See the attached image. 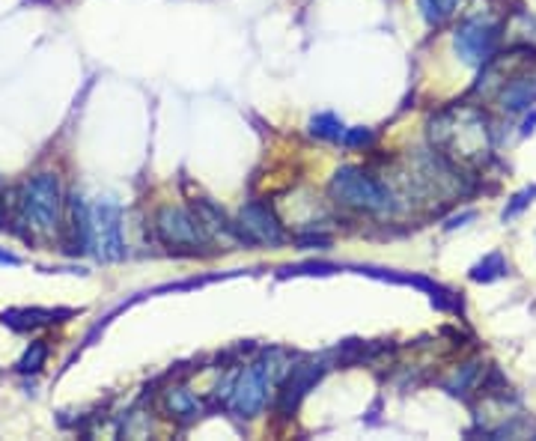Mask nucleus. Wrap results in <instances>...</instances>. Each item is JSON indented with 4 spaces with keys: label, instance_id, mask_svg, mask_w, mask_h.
Here are the masks:
<instances>
[{
    "label": "nucleus",
    "instance_id": "12",
    "mask_svg": "<svg viewBox=\"0 0 536 441\" xmlns=\"http://www.w3.org/2000/svg\"><path fill=\"white\" fill-rule=\"evenodd\" d=\"M66 316H75V311H39V307H18V311H4L0 313V323L25 331V328H36V325H51V323H63Z\"/></svg>",
    "mask_w": 536,
    "mask_h": 441
},
{
    "label": "nucleus",
    "instance_id": "2",
    "mask_svg": "<svg viewBox=\"0 0 536 441\" xmlns=\"http://www.w3.org/2000/svg\"><path fill=\"white\" fill-rule=\"evenodd\" d=\"M283 352H266L254 364H248L233 376V388L227 396V409L238 417H257L268 403V394L280 388L283 379Z\"/></svg>",
    "mask_w": 536,
    "mask_h": 441
},
{
    "label": "nucleus",
    "instance_id": "15",
    "mask_svg": "<svg viewBox=\"0 0 536 441\" xmlns=\"http://www.w3.org/2000/svg\"><path fill=\"white\" fill-rule=\"evenodd\" d=\"M507 272H510V266H507L504 253L491 251V253H486V257L477 262V266H471V272H468V278H471L474 283H491V281L504 278Z\"/></svg>",
    "mask_w": 536,
    "mask_h": 441
},
{
    "label": "nucleus",
    "instance_id": "11",
    "mask_svg": "<svg viewBox=\"0 0 536 441\" xmlns=\"http://www.w3.org/2000/svg\"><path fill=\"white\" fill-rule=\"evenodd\" d=\"M93 245V224H90V209L78 194L69 200V212H66V251L84 253Z\"/></svg>",
    "mask_w": 536,
    "mask_h": 441
},
{
    "label": "nucleus",
    "instance_id": "14",
    "mask_svg": "<svg viewBox=\"0 0 536 441\" xmlns=\"http://www.w3.org/2000/svg\"><path fill=\"white\" fill-rule=\"evenodd\" d=\"M531 105H536V78H531V75H519V78L504 84V90H501V108L510 110V114H516V110H524Z\"/></svg>",
    "mask_w": 536,
    "mask_h": 441
},
{
    "label": "nucleus",
    "instance_id": "16",
    "mask_svg": "<svg viewBox=\"0 0 536 441\" xmlns=\"http://www.w3.org/2000/svg\"><path fill=\"white\" fill-rule=\"evenodd\" d=\"M418 6H420V15L426 18V25L441 27L456 15L459 0H418Z\"/></svg>",
    "mask_w": 536,
    "mask_h": 441
},
{
    "label": "nucleus",
    "instance_id": "22",
    "mask_svg": "<svg viewBox=\"0 0 536 441\" xmlns=\"http://www.w3.org/2000/svg\"><path fill=\"white\" fill-rule=\"evenodd\" d=\"M0 266H13V269H18V266H21V257H15V253H9V251H0Z\"/></svg>",
    "mask_w": 536,
    "mask_h": 441
},
{
    "label": "nucleus",
    "instance_id": "5",
    "mask_svg": "<svg viewBox=\"0 0 536 441\" xmlns=\"http://www.w3.org/2000/svg\"><path fill=\"white\" fill-rule=\"evenodd\" d=\"M156 236L170 253H206L212 248V236L206 233L191 209L182 206H161L156 212Z\"/></svg>",
    "mask_w": 536,
    "mask_h": 441
},
{
    "label": "nucleus",
    "instance_id": "1",
    "mask_svg": "<svg viewBox=\"0 0 536 441\" xmlns=\"http://www.w3.org/2000/svg\"><path fill=\"white\" fill-rule=\"evenodd\" d=\"M430 140L435 152H441L456 168L483 164L491 152L489 119L474 105H453L430 119Z\"/></svg>",
    "mask_w": 536,
    "mask_h": 441
},
{
    "label": "nucleus",
    "instance_id": "8",
    "mask_svg": "<svg viewBox=\"0 0 536 441\" xmlns=\"http://www.w3.org/2000/svg\"><path fill=\"white\" fill-rule=\"evenodd\" d=\"M236 230H238V239L248 241V245L280 248L283 241H287V230H283L280 218L271 212L266 203H257V200L238 209Z\"/></svg>",
    "mask_w": 536,
    "mask_h": 441
},
{
    "label": "nucleus",
    "instance_id": "17",
    "mask_svg": "<svg viewBox=\"0 0 536 441\" xmlns=\"http://www.w3.org/2000/svg\"><path fill=\"white\" fill-rule=\"evenodd\" d=\"M46 361H48V344L46 340H33V344L25 349V355L18 358L15 370L27 376V373H39L42 367H46Z\"/></svg>",
    "mask_w": 536,
    "mask_h": 441
},
{
    "label": "nucleus",
    "instance_id": "23",
    "mask_svg": "<svg viewBox=\"0 0 536 441\" xmlns=\"http://www.w3.org/2000/svg\"><path fill=\"white\" fill-rule=\"evenodd\" d=\"M533 126H536V114L528 119V123H524V128H521V135H531V131H533Z\"/></svg>",
    "mask_w": 536,
    "mask_h": 441
},
{
    "label": "nucleus",
    "instance_id": "20",
    "mask_svg": "<svg viewBox=\"0 0 536 441\" xmlns=\"http://www.w3.org/2000/svg\"><path fill=\"white\" fill-rule=\"evenodd\" d=\"M536 200V185H528V189H521L519 194H512V200L507 203V209H504V220L507 218H516L521 209H528L531 203Z\"/></svg>",
    "mask_w": 536,
    "mask_h": 441
},
{
    "label": "nucleus",
    "instance_id": "4",
    "mask_svg": "<svg viewBox=\"0 0 536 441\" xmlns=\"http://www.w3.org/2000/svg\"><path fill=\"white\" fill-rule=\"evenodd\" d=\"M21 220L30 233L54 239L63 230V189L57 173H36L21 189Z\"/></svg>",
    "mask_w": 536,
    "mask_h": 441
},
{
    "label": "nucleus",
    "instance_id": "18",
    "mask_svg": "<svg viewBox=\"0 0 536 441\" xmlns=\"http://www.w3.org/2000/svg\"><path fill=\"white\" fill-rule=\"evenodd\" d=\"M310 131L316 138H325V140H343V123L337 119L334 114H319L310 119Z\"/></svg>",
    "mask_w": 536,
    "mask_h": 441
},
{
    "label": "nucleus",
    "instance_id": "6",
    "mask_svg": "<svg viewBox=\"0 0 536 441\" xmlns=\"http://www.w3.org/2000/svg\"><path fill=\"white\" fill-rule=\"evenodd\" d=\"M501 42V18L498 15H468L453 33V48L459 60L468 66H486L498 51Z\"/></svg>",
    "mask_w": 536,
    "mask_h": 441
},
{
    "label": "nucleus",
    "instance_id": "9",
    "mask_svg": "<svg viewBox=\"0 0 536 441\" xmlns=\"http://www.w3.org/2000/svg\"><path fill=\"white\" fill-rule=\"evenodd\" d=\"M322 364L319 361H308V364H298V367L289 370V376L280 382V391H278V412L280 415H292L295 409L301 405V400L308 396V391L313 388L316 382L322 376Z\"/></svg>",
    "mask_w": 536,
    "mask_h": 441
},
{
    "label": "nucleus",
    "instance_id": "21",
    "mask_svg": "<svg viewBox=\"0 0 536 441\" xmlns=\"http://www.w3.org/2000/svg\"><path fill=\"white\" fill-rule=\"evenodd\" d=\"M343 143L352 149H360V147H369L373 143V131L369 128H346L343 131Z\"/></svg>",
    "mask_w": 536,
    "mask_h": 441
},
{
    "label": "nucleus",
    "instance_id": "13",
    "mask_svg": "<svg viewBox=\"0 0 536 441\" xmlns=\"http://www.w3.org/2000/svg\"><path fill=\"white\" fill-rule=\"evenodd\" d=\"M161 405L164 412L170 417H177V421H194L197 415H200V400L185 388V385H173L161 394Z\"/></svg>",
    "mask_w": 536,
    "mask_h": 441
},
{
    "label": "nucleus",
    "instance_id": "3",
    "mask_svg": "<svg viewBox=\"0 0 536 441\" xmlns=\"http://www.w3.org/2000/svg\"><path fill=\"white\" fill-rule=\"evenodd\" d=\"M328 194H331L337 206L352 209V212L385 215L393 209V194L388 185L376 179L373 173H367L364 168H355V164H346V168L331 176Z\"/></svg>",
    "mask_w": 536,
    "mask_h": 441
},
{
    "label": "nucleus",
    "instance_id": "19",
    "mask_svg": "<svg viewBox=\"0 0 536 441\" xmlns=\"http://www.w3.org/2000/svg\"><path fill=\"white\" fill-rule=\"evenodd\" d=\"M477 373H480L477 364H462V367H459V370L453 373V379L444 382V388L450 391V394H465L468 385H471V382L477 379Z\"/></svg>",
    "mask_w": 536,
    "mask_h": 441
},
{
    "label": "nucleus",
    "instance_id": "10",
    "mask_svg": "<svg viewBox=\"0 0 536 441\" xmlns=\"http://www.w3.org/2000/svg\"><path fill=\"white\" fill-rule=\"evenodd\" d=\"M191 212L203 224L206 233L212 236V241H227V245H236V241H242V239H238L236 224L209 200V197H194V200H191Z\"/></svg>",
    "mask_w": 536,
    "mask_h": 441
},
{
    "label": "nucleus",
    "instance_id": "7",
    "mask_svg": "<svg viewBox=\"0 0 536 441\" xmlns=\"http://www.w3.org/2000/svg\"><path fill=\"white\" fill-rule=\"evenodd\" d=\"M90 224H93V245L96 253L105 262L126 260V239H123V209L114 203L111 197L98 200L90 209Z\"/></svg>",
    "mask_w": 536,
    "mask_h": 441
}]
</instances>
